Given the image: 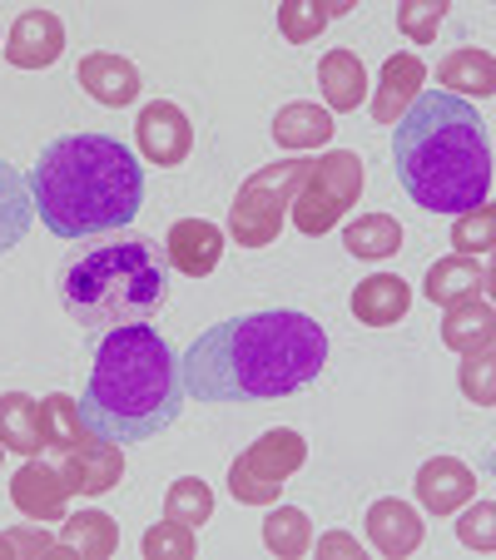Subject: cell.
Returning <instances> with one entry per match:
<instances>
[{
	"mask_svg": "<svg viewBox=\"0 0 496 560\" xmlns=\"http://www.w3.org/2000/svg\"><path fill=\"white\" fill-rule=\"evenodd\" d=\"M492 516H496L492 501H476V506L466 511L462 521H457V536H462L472 550H492V546H496V536H492Z\"/></svg>",
	"mask_w": 496,
	"mask_h": 560,
	"instance_id": "36",
	"label": "cell"
},
{
	"mask_svg": "<svg viewBox=\"0 0 496 560\" xmlns=\"http://www.w3.org/2000/svg\"><path fill=\"white\" fill-rule=\"evenodd\" d=\"M472 497H476V476L466 462H457V456H432V462H423V471H417V501H423L427 511L452 516V511L466 506Z\"/></svg>",
	"mask_w": 496,
	"mask_h": 560,
	"instance_id": "16",
	"label": "cell"
},
{
	"mask_svg": "<svg viewBox=\"0 0 496 560\" xmlns=\"http://www.w3.org/2000/svg\"><path fill=\"white\" fill-rule=\"evenodd\" d=\"M74 407L85 432L100 442H149L174 427L184 407L180 358L149 323L105 332L90 362V387Z\"/></svg>",
	"mask_w": 496,
	"mask_h": 560,
	"instance_id": "4",
	"label": "cell"
},
{
	"mask_svg": "<svg viewBox=\"0 0 496 560\" xmlns=\"http://www.w3.org/2000/svg\"><path fill=\"white\" fill-rule=\"evenodd\" d=\"M333 556H348V560H362V546L353 536H343V530H333V536L318 540V560H333Z\"/></svg>",
	"mask_w": 496,
	"mask_h": 560,
	"instance_id": "38",
	"label": "cell"
},
{
	"mask_svg": "<svg viewBox=\"0 0 496 560\" xmlns=\"http://www.w3.org/2000/svg\"><path fill=\"white\" fill-rule=\"evenodd\" d=\"M452 244H457V254H462V258L492 254V244H496V213H492V203H476V209L457 213Z\"/></svg>",
	"mask_w": 496,
	"mask_h": 560,
	"instance_id": "32",
	"label": "cell"
},
{
	"mask_svg": "<svg viewBox=\"0 0 496 560\" xmlns=\"http://www.w3.org/2000/svg\"><path fill=\"white\" fill-rule=\"evenodd\" d=\"M41 556H60V540H55L41 521L0 530V560H41Z\"/></svg>",
	"mask_w": 496,
	"mask_h": 560,
	"instance_id": "33",
	"label": "cell"
},
{
	"mask_svg": "<svg viewBox=\"0 0 496 560\" xmlns=\"http://www.w3.org/2000/svg\"><path fill=\"white\" fill-rule=\"evenodd\" d=\"M0 446L5 452H21V456H35L41 452V402L25 397V392H5L0 397Z\"/></svg>",
	"mask_w": 496,
	"mask_h": 560,
	"instance_id": "26",
	"label": "cell"
},
{
	"mask_svg": "<svg viewBox=\"0 0 496 560\" xmlns=\"http://www.w3.org/2000/svg\"><path fill=\"white\" fill-rule=\"evenodd\" d=\"M423 536H427V526H423V516H417V506H407V501L382 497L368 506V540L378 556L402 560L423 546Z\"/></svg>",
	"mask_w": 496,
	"mask_h": 560,
	"instance_id": "14",
	"label": "cell"
},
{
	"mask_svg": "<svg viewBox=\"0 0 496 560\" xmlns=\"http://www.w3.org/2000/svg\"><path fill=\"white\" fill-rule=\"evenodd\" d=\"M318 85H323L327 109L348 115V109H358L368 100V70H362V60L353 50H327L318 60Z\"/></svg>",
	"mask_w": 496,
	"mask_h": 560,
	"instance_id": "20",
	"label": "cell"
},
{
	"mask_svg": "<svg viewBox=\"0 0 496 560\" xmlns=\"http://www.w3.org/2000/svg\"><path fill=\"white\" fill-rule=\"evenodd\" d=\"M55 288L74 328L85 338H105L115 328L149 323L170 298V273L159 248L129 233V238L74 248L55 273Z\"/></svg>",
	"mask_w": 496,
	"mask_h": 560,
	"instance_id": "5",
	"label": "cell"
},
{
	"mask_svg": "<svg viewBox=\"0 0 496 560\" xmlns=\"http://www.w3.org/2000/svg\"><path fill=\"white\" fill-rule=\"evenodd\" d=\"M437 85L447 90V95H476V100H492L496 90V60L492 50H476V45H462V50H452L442 65H437Z\"/></svg>",
	"mask_w": 496,
	"mask_h": 560,
	"instance_id": "21",
	"label": "cell"
},
{
	"mask_svg": "<svg viewBox=\"0 0 496 560\" xmlns=\"http://www.w3.org/2000/svg\"><path fill=\"white\" fill-rule=\"evenodd\" d=\"M333 115L318 105H308V100H298V105H284L274 115V139L278 149H318L333 139Z\"/></svg>",
	"mask_w": 496,
	"mask_h": 560,
	"instance_id": "25",
	"label": "cell"
},
{
	"mask_svg": "<svg viewBox=\"0 0 496 560\" xmlns=\"http://www.w3.org/2000/svg\"><path fill=\"white\" fill-rule=\"evenodd\" d=\"M353 5L348 0H333V5H313V0H288V5H278V31H284L288 45H308L323 35L327 21H338V15H348Z\"/></svg>",
	"mask_w": 496,
	"mask_h": 560,
	"instance_id": "28",
	"label": "cell"
},
{
	"mask_svg": "<svg viewBox=\"0 0 496 560\" xmlns=\"http://www.w3.org/2000/svg\"><path fill=\"white\" fill-rule=\"evenodd\" d=\"M264 546L274 550V556H284V560L308 556V546H313V521H308V511H298V506L268 511V521H264Z\"/></svg>",
	"mask_w": 496,
	"mask_h": 560,
	"instance_id": "30",
	"label": "cell"
},
{
	"mask_svg": "<svg viewBox=\"0 0 496 560\" xmlns=\"http://www.w3.org/2000/svg\"><path fill=\"white\" fill-rule=\"evenodd\" d=\"M327 362V332L293 307L223 317L180 358L184 397L194 402H278L318 382Z\"/></svg>",
	"mask_w": 496,
	"mask_h": 560,
	"instance_id": "1",
	"label": "cell"
},
{
	"mask_svg": "<svg viewBox=\"0 0 496 560\" xmlns=\"http://www.w3.org/2000/svg\"><path fill=\"white\" fill-rule=\"evenodd\" d=\"M135 135H139V154H145L149 164H159V170H180L194 149L189 115H184L180 105H170V100H154V105L139 109Z\"/></svg>",
	"mask_w": 496,
	"mask_h": 560,
	"instance_id": "10",
	"label": "cell"
},
{
	"mask_svg": "<svg viewBox=\"0 0 496 560\" xmlns=\"http://www.w3.org/2000/svg\"><path fill=\"white\" fill-rule=\"evenodd\" d=\"M31 199L55 238H95L129 229L145 203V170L109 135H65L41 149L31 170Z\"/></svg>",
	"mask_w": 496,
	"mask_h": 560,
	"instance_id": "3",
	"label": "cell"
},
{
	"mask_svg": "<svg viewBox=\"0 0 496 560\" xmlns=\"http://www.w3.org/2000/svg\"><path fill=\"white\" fill-rule=\"evenodd\" d=\"M60 556H85V560H105L119 550V526L105 511H74L60 526Z\"/></svg>",
	"mask_w": 496,
	"mask_h": 560,
	"instance_id": "22",
	"label": "cell"
},
{
	"mask_svg": "<svg viewBox=\"0 0 496 560\" xmlns=\"http://www.w3.org/2000/svg\"><path fill=\"white\" fill-rule=\"evenodd\" d=\"M145 560H189L194 556V526H180V521H159V526L145 530Z\"/></svg>",
	"mask_w": 496,
	"mask_h": 560,
	"instance_id": "34",
	"label": "cell"
},
{
	"mask_svg": "<svg viewBox=\"0 0 496 560\" xmlns=\"http://www.w3.org/2000/svg\"><path fill=\"white\" fill-rule=\"evenodd\" d=\"M55 471L65 476L70 497H105L125 481V452L115 442L85 436V442H74L70 452L55 456Z\"/></svg>",
	"mask_w": 496,
	"mask_h": 560,
	"instance_id": "9",
	"label": "cell"
},
{
	"mask_svg": "<svg viewBox=\"0 0 496 560\" xmlns=\"http://www.w3.org/2000/svg\"><path fill=\"white\" fill-rule=\"evenodd\" d=\"M308 170H313V159H278V164H268V170L249 174V179L239 184V194H233V203H229L233 244H243V248L278 244L284 219H288V209H293L298 189H303Z\"/></svg>",
	"mask_w": 496,
	"mask_h": 560,
	"instance_id": "6",
	"label": "cell"
},
{
	"mask_svg": "<svg viewBox=\"0 0 496 560\" xmlns=\"http://www.w3.org/2000/svg\"><path fill=\"white\" fill-rule=\"evenodd\" d=\"M442 15H447V0H407L397 11V31L407 35L412 45H432Z\"/></svg>",
	"mask_w": 496,
	"mask_h": 560,
	"instance_id": "35",
	"label": "cell"
},
{
	"mask_svg": "<svg viewBox=\"0 0 496 560\" xmlns=\"http://www.w3.org/2000/svg\"><path fill=\"white\" fill-rule=\"evenodd\" d=\"M85 422H80V407H74V397H65V392H55V397H45L41 402V442L45 452H70L74 442H85Z\"/></svg>",
	"mask_w": 496,
	"mask_h": 560,
	"instance_id": "29",
	"label": "cell"
},
{
	"mask_svg": "<svg viewBox=\"0 0 496 560\" xmlns=\"http://www.w3.org/2000/svg\"><path fill=\"white\" fill-rule=\"evenodd\" d=\"M343 248L353 258H392L402 248V223L392 213H362L343 229Z\"/></svg>",
	"mask_w": 496,
	"mask_h": 560,
	"instance_id": "27",
	"label": "cell"
},
{
	"mask_svg": "<svg viewBox=\"0 0 496 560\" xmlns=\"http://www.w3.org/2000/svg\"><path fill=\"white\" fill-rule=\"evenodd\" d=\"M308 462V442L293 427H274L264 432L239 462L229 466V497L239 506H274L278 491L288 487V476Z\"/></svg>",
	"mask_w": 496,
	"mask_h": 560,
	"instance_id": "8",
	"label": "cell"
},
{
	"mask_svg": "<svg viewBox=\"0 0 496 560\" xmlns=\"http://www.w3.org/2000/svg\"><path fill=\"white\" fill-rule=\"evenodd\" d=\"M462 392L476 407H492V352H472L462 362Z\"/></svg>",
	"mask_w": 496,
	"mask_h": 560,
	"instance_id": "37",
	"label": "cell"
},
{
	"mask_svg": "<svg viewBox=\"0 0 496 560\" xmlns=\"http://www.w3.org/2000/svg\"><path fill=\"white\" fill-rule=\"evenodd\" d=\"M11 501L25 521H65V506H70V487L65 476L55 471V462H25L21 471L11 476Z\"/></svg>",
	"mask_w": 496,
	"mask_h": 560,
	"instance_id": "12",
	"label": "cell"
},
{
	"mask_svg": "<svg viewBox=\"0 0 496 560\" xmlns=\"http://www.w3.org/2000/svg\"><path fill=\"white\" fill-rule=\"evenodd\" d=\"M80 90H85L95 105L105 109H125L139 100V70L125 60V55H109V50H95L80 60Z\"/></svg>",
	"mask_w": 496,
	"mask_h": 560,
	"instance_id": "15",
	"label": "cell"
},
{
	"mask_svg": "<svg viewBox=\"0 0 496 560\" xmlns=\"http://www.w3.org/2000/svg\"><path fill=\"white\" fill-rule=\"evenodd\" d=\"M214 516V491L204 487L199 476H180L164 497V521H180V526H204Z\"/></svg>",
	"mask_w": 496,
	"mask_h": 560,
	"instance_id": "31",
	"label": "cell"
},
{
	"mask_svg": "<svg viewBox=\"0 0 496 560\" xmlns=\"http://www.w3.org/2000/svg\"><path fill=\"white\" fill-rule=\"evenodd\" d=\"M423 80H427V65L417 60V55H388V60H382L378 95H372V119H378V125H397L412 100L423 95Z\"/></svg>",
	"mask_w": 496,
	"mask_h": 560,
	"instance_id": "18",
	"label": "cell"
},
{
	"mask_svg": "<svg viewBox=\"0 0 496 560\" xmlns=\"http://www.w3.org/2000/svg\"><path fill=\"white\" fill-rule=\"evenodd\" d=\"M65 55V25L55 11H25L5 35V60L15 70H50Z\"/></svg>",
	"mask_w": 496,
	"mask_h": 560,
	"instance_id": "11",
	"label": "cell"
},
{
	"mask_svg": "<svg viewBox=\"0 0 496 560\" xmlns=\"http://www.w3.org/2000/svg\"><path fill=\"white\" fill-rule=\"evenodd\" d=\"M358 194H362V159L353 149H333V154H323L308 170L303 189H298L293 209H288L293 213V229L318 238V233H327L358 203Z\"/></svg>",
	"mask_w": 496,
	"mask_h": 560,
	"instance_id": "7",
	"label": "cell"
},
{
	"mask_svg": "<svg viewBox=\"0 0 496 560\" xmlns=\"http://www.w3.org/2000/svg\"><path fill=\"white\" fill-rule=\"evenodd\" d=\"M486 283H492V273H486L476 258H437L432 268H427V298L432 303H457V298H472V293H486Z\"/></svg>",
	"mask_w": 496,
	"mask_h": 560,
	"instance_id": "24",
	"label": "cell"
},
{
	"mask_svg": "<svg viewBox=\"0 0 496 560\" xmlns=\"http://www.w3.org/2000/svg\"><path fill=\"white\" fill-rule=\"evenodd\" d=\"M164 258L184 278H209L223 258V229L209 219H180L170 229V238H164Z\"/></svg>",
	"mask_w": 496,
	"mask_h": 560,
	"instance_id": "13",
	"label": "cell"
},
{
	"mask_svg": "<svg viewBox=\"0 0 496 560\" xmlns=\"http://www.w3.org/2000/svg\"><path fill=\"white\" fill-rule=\"evenodd\" d=\"M492 338H496V313H492V298L486 293L447 303L442 342L452 352H462V358H472V352H492Z\"/></svg>",
	"mask_w": 496,
	"mask_h": 560,
	"instance_id": "17",
	"label": "cell"
},
{
	"mask_svg": "<svg viewBox=\"0 0 496 560\" xmlns=\"http://www.w3.org/2000/svg\"><path fill=\"white\" fill-rule=\"evenodd\" d=\"M0 452H5V446H0Z\"/></svg>",
	"mask_w": 496,
	"mask_h": 560,
	"instance_id": "39",
	"label": "cell"
},
{
	"mask_svg": "<svg viewBox=\"0 0 496 560\" xmlns=\"http://www.w3.org/2000/svg\"><path fill=\"white\" fill-rule=\"evenodd\" d=\"M392 164L427 213H466L492 194V139L472 100L423 90L392 125Z\"/></svg>",
	"mask_w": 496,
	"mask_h": 560,
	"instance_id": "2",
	"label": "cell"
},
{
	"mask_svg": "<svg viewBox=\"0 0 496 560\" xmlns=\"http://www.w3.org/2000/svg\"><path fill=\"white\" fill-rule=\"evenodd\" d=\"M407 307H412V288L392 273L362 278L358 293H353V313H358V323H368V328H392V323L407 317Z\"/></svg>",
	"mask_w": 496,
	"mask_h": 560,
	"instance_id": "19",
	"label": "cell"
},
{
	"mask_svg": "<svg viewBox=\"0 0 496 560\" xmlns=\"http://www.w3.org/2000/svg\"><path fill=\"white\" fill-rule=\"evenodd\" d=\"M35 223V199H31V179L15 164L0 159V254H11Z\"/></svg>",
	"mask_w": 496,
	"mask_h": 560,
	"instance_id": "23",
	"label": "cell"
}]
</instances>
